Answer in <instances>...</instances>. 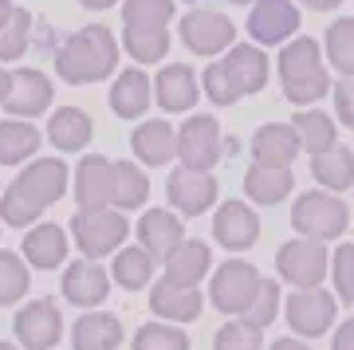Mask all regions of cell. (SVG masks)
Returning a JSON list of instances; mask_svg holds the SVG:
<instances>
[{
  "label": "cell",
  "instance_id": "obj_1",
  "mask_svg": "<svg viewBox=\"0 0 354 350\" xmlns=\"http://www.w3.org/2000/svg\"><path fill=\"white\" fill-rule=\"evenodd\" d=\"M67 185H71V169L59 158H39V162H32L12 185L4 189V197H0L4 225H12V228L36 225V217L64 197Z\"/></svg>",
  "mask_w": 354,
  "mask_h": 350
},
{
  "label": "cell",
  "instance_id": "obj_2",
  "mask_svg": "<svg viewBox=\"0 0 354 350\" xmlns=\"http://www.w3.org/2000/svg\"><path fill=\"white\" fill-rule=\"evenodd\" d=\"M264 83H268V55L260 44H232L225 51V59L209 63V71L201 75V87L213 99V107H232L244 95L264 91Z\"/></svg>",
  "mask_w": 354,
  "mask_h": 350
},
{
  "label": "cell",
  "instance_id": "obj_3",
  "mask_svg": "<svg viewBox=\"0 0 354 350\" xmlns=\"http://www.w3.org/2000/svg\"><path fill=\"white\" fill-rule=\"evenodd\" d=\"M118 67V39L111 28L87 24L55 51V71L64 83L83 87V83H99V79L114 75Z\"/></svg>",
  "mask_w": 354,
  "mask_h": 350
},
{
  "label": "cell",
  "instance_id": "obj_4",
  "mask_svg": "<svg viewBox=\"0 0 354 350\" xmlns=\"http://www.w3.org/2000/svg\"><path fill=\"white\" fill-rule=\"evenodd\" d=\"M279 83H283V99L295 107H315L330 91L323 48L311 36H299L279 48Z\"/></svg>",
  "mask_w": 354,
  "mask_h": 350
},
{
  "label": "cell",
  "instance_id": "obj_5",
  "mask_svg": "<svg viewBox=\"0 0 354 350\" xmlns=\"http://www.w3.org/2000/svg\"><path fill=\"white\" fill-rule=\"evenodd\" d=\"M351 225V209L346 201H339V193L330 189H307L299 193V201L291 205V228L299 237H315V240H339Z\"/></svg>",
  "mask_w": 354,
  "mask_h": 350
},
{
  "label": "cell",
  "instance_id": "obj_6",
  "mask_svg": "<svg viewBox=\"0 0 354 350\" xmlns=\"http://www.w3.org/2000/svg\"><path fill=\"white\" fill-rule=\"evenodd\" d=\"M71 237L87 260H99V256H111V252L122 248V240L130 237V225L111 205L106 209H79L71 217Z\"/></svg>",
  "mask_w": 354,
  "mask_h": 350
},
{
  "label": "cell",
  "instance_id": "obj_7",
  "mask_svg": "<svg viewBox=\"0 0 354 350\" xmlns=\"http://www.w3.org/2000/svg\"><path fill=\"white\" fill-rule=\"evenodd\" d=\"M330 256L323 248V240L315 237H295L276 252V272L279 279H288L295 288H319L327 279Z\"/></svg>",
  "mask_w": 354,
  "mask_h": 350
},
{
  "label": "cell",
  "instance_id": "obj_8",
  "mask_svg": "<svg viewBox=\"0 0 354 350\" xmlns=\"http://www.w3.org/2000/svg\"><path fill=\"white\" fill-rule=\"evenodd\" d=\"M181 44L193 51V55H225L232 44H236V24L228 20L225 12H213V8H193V12L181 16Z\"/></svg>",
  "mask_w": 354,
  "mask_h": 350
},
{
  "label": "cell",
  "instance_id": "obj_9",
  "mask_svg": "<svg viewBox=\"0 0 354 350\" xmlns=\"http://www.w3.org/2000/svg\"><path fill=\"white\" fill-rule=\"evenodd\" d=\"M260 268L256 264H244V260H225L221 268L213 272V288H209V300H213L216 311L225 315H244V307L256 300L260 291Z\"/></svg>",
  "mask_w": 354,
  "mask_h": 350
},
{
  "label": "cell",
  "instance_id": "obj_10",
  "mask_svg": "<svg viewBox=\"0 0 354 350\" xmlns=\"http://www.w3.org/2000/svg\"><path fill=\"white\" fill-rule=\"evenodd\" d=\"M177 158L185 169H213L221 158V122L213 114H189L177 130Z\"/></svg>",
  "mask_w": 354,
  "mask_h": 350
},
{
  "label": "cell",
  "instance_id": "obj_11",
  "mask_svg": "<svg viewBox=\"0 0 354 350\" xmlns=\"http://www.w3.org/2000/svg\"><path fill=\"white\" fill-rule=\"evenodd\" d=\"M12 331L24 350H51L59 342V335H64V315H59V307L51 300H32L16 311Z\"/></svg>",
  "mask_w": 354,
  "mask_h": 350
},
{
  "label": "cell",
  "instance_id": "obj_12",
  "mask_svg": "<svg viewBox=\"0 0 354 350\" xmlns=\"http://www.w3.org/2000/svg\"><path fill=\"white\" fill-rule=\"evenodd\" d=\"M335 311H339V303L323 288H295V295H288V323L295 335H327L335 323Z\"/></svg>",
  "mask_w": 354,
  "mask_h": 350
},
{
  "label": "cell",
  "instance_id": "obj_13",
  "mask_svg": "<svg viewBox=\"0 0 354 350\" xmlns=\"http://www.w3.org/2000/svg\"><path fill=\"white\" fill-rule=\"evenodd\" d=\"M299 32V8L291 0H252V12H248V36L264 48L288 44Z\"/></svg>",
  "mask_w": 354,
  "mask_h": 350
},
{
  "label": "cell",
  "instance_id": "obj_14",
  "mask_svg": "<svg viewBox=\"0 0 354 350\" xmlns=\"http://www.w3.org/2000/svg\"><path fill=\"white\" fill-rule=\"evenodd\" d=\"M165 193H169V205L174 213L181 217H201L213 209L216 201V177L209 169H174L169 181H165Z\"/></svg>",
  "mask_w": 354,
  "mask_h": 350
},
{
  "label": "cell",
  "instance_id": "obj_15",
  "mask_svg": "<svg viewBox=\"0 0 354 350\" xmlns=\"http://www.w3.org/2000/svg\"><path fill=\"white\" fill-rule=\"evenodd\" d=\"M213 240L228 252H244L260 240V217L244 201H225L213 217Z\"/></svg>",
  "mask_w": 354,
  "mask_h": 350
},
{
  "label": "cell",
  "instance_id": "obj_16",
  "mask_svg": "<svg viewBox=\"0 0 354 350\" xmlns=\"http://www.w3.org/2000/svg\"><path fill=\"white\" fill-rule=\"evenodd\" d=\"M201 307H205L201 291L189 288V284H177L169 275L150 288V311L158 319H165V323H193L201 315Z\"/></svg>",
  "mask_w": 354,
  "mask_h": 350
},
{
  "label": "cell",
  "instance_id": "obj_17",
  "mask_svg": "<svg viewBox=\"0 0 354 350\" xmlns=\"http://www.w3.org/2000/svg\"><path fill=\"white\" fill-rule=\"evenodd\" d=\"M4 111L12 114V118H36L51 107V83L44 71L36 67H24V71H12V87L0 102Z\"/></svg>",
  "mask_w": 354,
  "mask_h": 350
},
{
  "label": "cell",
  "instance_id": "obj_18",
  "mask_svg": "<svg viewBox=\"0 0 354 350\" xmlns=\"http://www.w3.org/2000/svg\"><path fill=\"white\" fill-rule=\"evenodd\" d=\"M153 95H158V107L169 114H185L197 107V95H201V83H197V71L185 67V63H169L158 71L153 79Z\"/></svg>",
  "mask_w": 354,
  "mask_h": 350
},
{
  "label": "cell",
  "instance_id": "obj_19",
  "mask_svg": "<svg viewBox=\"0 0 354 350\" xmlns=\"http://www.w3.org/2000/svg\"><path fill=\"white\" fill-rule=\"evenodd\" d=\"M138 240L142 248L150 252L153 260H165L169 252L185 240V228H181V217L169 213V209H150V213H142L138 221Z\"/></svg>",
  "mask_w": 354,
  "mask_h": 350
},
{
  "label": "cell",
  "instance_id": "obj_20",
  "mask_svg": "<svg viewBox=\"0 0 354 350\" xmlns=\"http://www.w3.org/2000/svg\"><path fill=\"white\" fill-rule=\"evenodd\" d=\"M75 201L79 209H106L111 205V162L102 154H87L75 165Z\"/></svg>",
  "mask_w": 354,
  "mask_h": 350
},
{
  "label": "cell",
  "instance_id": "obj_21",
  "mask_svg": "<svg viewBox=\"0 0 354 350\" xmlns=\"http://www.w3.org/2000/svg\"><path fill=\"white\" fill-rule=\"evenodd\" d=\"M64 295L75 307H99L111 295V279H106V272H102L99 264L83 256L79 264H71L64 272Z\"/></svg>",
  "mask_w": 354,
  "mask_h": 350
},
{
  "label": "cell",
  "instance_id": "obj_22",
  "mask_svg": "<svg viewBox=\"0 0 354 350\" xmlns=\"http://www.w3.org/2000/svg\"><path fill=\"white\" fill-rule=\"evenodd\" d=\"M295 154H299V134L291 122H264L252 134V162L291 165Z\"/></svg>",
  "mask_w": 354,
  "mask_h": 350
},
{
  "label": "cell",
  "instance_id": "obj_23",
  "mask_svg": "<svg viewBox=\"0 0 354 350\" xmlns=\"http://www.w3.org/2000/svg\"><path fill=\"white\" fill-rule=\"evenodd\" d=\"M295 189V174L291 165H268V162H252V169L244 174V193L260 205H279L291 197Z\"/></svg>",
  "mask_w": 354,
  "mask_h": 350
},
{
  "label": "cell",
  "instance_id": "obj_24",
  "mask_svg": "<svg viewBox=\"0 0 354 350\" xmlns=\"http://www.w3.org/2000/svg\"><path fill=\"white\" fill-rule=\"evenodd\" d=\"M130 146H134V158L142 165H165L177 158V130L162 118H153V122H142L130 134Z\"/></svg>",
  "mask_w": 354,
  "mask_h": 350
},
{
  "label": "cell",
  "instance_id": "obj_25",
  "mask_svg": "<svg viewBox=\"0 0 354 350\" xmlns=\"http://www.w3.org/2000/svg\"><path fill=\"white\" fill-rule=\"evenodd\" d=\"M162 264H165V275H169V279L197 288L205 275L213 272V252H209L205 240H181V244H177Z\"/></svg>",
  "mask_w": 354,
  "mask_h": 350
},
{
  "label": "cell",
  "instance_id": "obj_26",
  "mask_svg": "<svg viewBox=\"0 0 354 350\" xmlns=\"http://www.w3.org/2000/svg\"><path fill=\"white\" fill-rule=\"evenodd\" d=\"M111 111L118 118H142V114L150 111V79L142 75L138 67H127V71H118L111 87Z\"/></svg>",
  "mask_w": 354,
  "mask_h": 350
},
{
  "label": "cell",
  "instance_id": "obj_27",
  "mask_svg": "<svg viewBox=\"0 0 354 350\" xmlns=\"http://www.w3.org/2000/svg\"><path fill=\"white\" fill-rule=\"evenodd\" d=\"M146 197H150V177L134 162H111V209L127 213L146 205Z\"/></svg>",
  "mask_w": 354,
  "mask_h": 350
},
{
  "label": "cell",
  "instance_id": "obj_28",
  "mask_svg": "<svg viewBox=\"0 0 354 350\" xmlns=\"http://www.w3.org/2000/svg\"><path fill=\"white\" fill-rule=\"evenodd\" d=\"M71 342H75V350H114L122 342V323H118V315L87 311L71 331Z\"/></svg>",
  "mask_w": 354,
  "mask_h": 350
},
{
  "label": "cell",
  "instance_id": "obj_29",
  "mask_svg": "<svg viewBox=\"0 0 354 350\" xmlns=\"http://www.w3.org/2000/svg\"><path fill=\"white\" fill-rule=\"evenodd\" d=\"M311 174H315V181L323 189H330V193H346V189L354 185V154L335 142L330 150L311 154Z\"/></svg>",
  "mask_w": 354,
  "mask_h": 350
},
{
  "label": "cell",
  "instance_id": "obj_30",
  "mask_svg": "<svg viewBox=\"0 0 354 350\" xmlns=\"http://www.w3.org/2000/svg\"><path fill=\"white\" fill-rule=\"evenodd\" d=\"M24 256H28V264H36L44 272L59 268L67 260V232L59 225H36L24 237Z\"/></svg>",
  "mask_w": 354,
  "mask_h": 350
},
{
  "label": "cell",
  "instance_id": "obj_31",
  "mask_svg": "<svg viewBox=\"0 0 354 350\" xmlns=\"http://www.w3.org/2000/svg\"><path fill=\"white\" fill-rule=\"evenodd\" d=\"M91 130H95V122H91L79 107H59V111L48 118V138L67 154L83 150V146L91 142Z\"/></svg>",
  "mask_w": 354,
  "mask_h": 350
},
{
  "label": "cell",
  "instance_id": "obj_32",
  "mask_svg": "<svg viewBox=\"0 0 354 350\" xmlns=\"http://www.w3.org/2000/svg\"><path fill=\"white\" fill-rule=\"evenodd\" d=\"M291 126H295V134H299V150H307V154H323V150H330V146L339 142V134H335V118H330L327 111H311V107H304V111L291 118Z\"/></svg>",
  "mask_w": 354,
  "mask_h": 350
},
{
  "label": "cell",
  "instance_id": "obj_33",
  "mask_svg": "<svg viewBox=\"0 0 354 350\" xmlns=\"http://www.w3.org/2000/svg\"><path fill=\"white\" fill-rule=\"evenodd\" d=\"M122 48L130 51V59L158 63V59H165V51H169V32H165L162 24H127Z\"/></svg>",
  "mask_w": 354,
  "mask_h": 350
},
{
  "label": "cell",
  "instance_id": "obj_34",
  "mask_svg": "<svg viewBox=\"0 0 354 350\" xmlns=\"http://www.w3.org/2000/svg\"><path fill=\"white\" fill-rule=\"evenodd\" d=\"M39 130L36 126H28L24 118H8V122H0V165H16L32 158L39 150Z\"/></svg>",
  "mask_w": 354,
  "mask_h": 350
},
{
  "label": "cell",
  "instance_id": "obj_35",
  "mask_svg": "<svg viewBox=\"0 0 354 350\" xmlns=\"http://www.w3.org/2000/svg\"><path fill=\"white\" fill-rule=\"evenodd\" d=\"M153 268H158V260H153L146 248H118L114 252V279H118V288L127 291H142L150 288V275Z\"/></svg>",
  "mask_w": 354,
  "mask_h": 350
},
{
  "label": "cell",
  "instance_id": "obj_36",
  "mask_svg": "<svg viewBox=\"0 0 354 350\" xmlns=\"http://www.w3.org/2000/svg\"><path fill=\"white\" fill-rule=\"evenodd\" d=\"M327 59L339 75H354V16H339L327 28Z\"/></svg>",
  "mask_w": 354,
  "mask_h": 350
},
{
  "label": "cell",
  "instance_id": "obj_37",
  "mask_svg": "<svg viewBox=\"0 0 354 350\" xmlns=\"http://www.w3.org/2000/svg\"><path fill=\"white\" fill-rule=\"evenodd\" d=\"M28 284H32V275H28L24 260L16 252H0V307H12L16 300H24Z\"/></svg>",
  "mask_w": 354,
  "mask_h": 350
},
{
  "label": "cell",
  "instance_id": "obj_38",
  "mask_svg": "<svg viewBox=\"0 0 354 350\" xmlns=\"http://www.w3.org/2000/svg\"><path fill=\"white\" fill-rule=\"evenodd\" d=\"M28 36H32V16L24 8H12L8 20L0 24V59H20L28 48Z\"/></svg>",
  "mask_w": 354,
  "mask_h": 350
},
{
  "label": "cell",
  "instance_id": "obj_39",
  "mask_svg": "<svg viewBox=\"0 0 354 350\" xmlns=\"http://www.w3.org/2000/svg\"><path fill=\"white\" fill-rule=\"evenodd\" d=\"M279 295H283V291H279L276 279H260V291H256V300L244 307L241 319L244 323H252V326H260V331L272 326L276 323V311H279Z\"/></svg>",
  "mask_w": 354,
  "mask_h": 350
},
{
  "label": "cell",
  "instance_id": "obj_40",
  "mask_svg": "<svg viewBox=\"0 0 354 350\" xmlns=\"http://www.w3.org/2000/svg\"><path fill=\"white\" fill-rule=\"evenodd\" d=\"M213 350H264V331L244 319H232L216 331V342Z\"/></svg>",
  "mask_w": 354,
  "mask_h": 350
},
{
  "label": "cell",
  "instance_id": "obj_41",
  "mask_svg": "<svg viewBox=\"0 0 354 350\" xmlns=\"http://www.w3.org/2000/svg\"><path fill=\"white\" fill-rule=\"evenodd\" d=\"M134 350H189V335L165 323H146L134 335Z\"/></svg>",
  "mask_w": 354,
  "mask_h": 350
},
{
  "label": "cell",
  "instance_id": "obj_42",
  "mask_svg": "<svg viewBox=\"0 0 354 350\" xmlns=\"http://www.w3.org/2000/svg\"><path fill=\"white\" fill-rule=\"evenodd\" d=\"M177 12L174 0H127L122 4V24H169Z\"/></svg>",
  "mask_w": 354,
  "mask_h": 350
},
{
  "label": "cell",
  "instance_id": "obj_43",
  "mask_svg": "<svg viewBox=\"0 0 354 350\" xmlns=\"http://www.w3.org/2000/svg\"><path fill=\"white\" fill-rule=\"evenodd\" d=\"M327 275L335 279V295H339L342 303H354V240H346V244L335 248Z\"/></svg>",
  "mask_w": 354,
  "mask_h": 350
},
{
  "label": "cell",
  "instance_id": "obj_44",
  "mask_svg": "<svg viewBox=\"0 0 354 350\" xmlns=\"http://www.w3.org/2000/svg\"><path fill=\"white\" fill-rule=\"evenodd\" d=\"M335 114H339L342 126L354 130V75H342L339 87H335Z\"/></svg>",
  "mask_w": 354,
  "mask_h": 350
},
{
  "label": "cell",
  "instance_id": "obj_45",
  "mask_svg": "<svg viewBox=\"0 0 354 350\" xmlns=\"http://www.w3.org/2000/svg\"><path fill=\"white\" fill-rule=\"evenodd\" d=\"M330 350H354V319L339 326V335L330 338Z\"/></svg>",
  "mask_w": 354,
  "mask_h": 350
},
{
  "label": "cell",
  "instance_id": "obj_46",
  "mask_svg": "<svg viewBox=\"0 0 354 350\" xmlns=\"http://www.w3.org/2000/svg\"><path fill=\"white\" fill-rule=\"evenodd\" d=\"M268 350H311V347H304L299 338H276V342H272Z\"/></svg>",
  "mask_w": 354,
  "mask_h": 350
},
{
  "label": "cell",
  "instance_id": "obj_47",
  "mask_svg": "<svg viewBox=\"0 0 354 350\" xmlns=\"http://www.w3.org/2000/svg\"><path fill=\"white\" fill-rule=\"evenodd\" d=\"M299 4H307V8H315V12H330V8H339L342 0H299Z\"/></svg>",
  "mask_w": 354,
  "mask_h": 350
},
{
  "label": "cell",
  "instance_id": "obj_48",
  "mask_svg": "<svg viewBox=\"0 0 354 350\" xmlns=\"http://www.w3.org/2000/svg\"><path fill=\"white\" fill-rule=\"evenodd\" d=\"M79 4H83V8H95V12H102V8H114L118 0H79Z\"/></svg>",
  "mask_w": 354,
  "mask_h": 350
},
{
  "label": "cell",
  "instance_id": "obj_49",
  "mask_svg": "<svg viewBox=\"0 0 354 350\" xmlns=\"http://www.w3.org/2000/svg\"><path fill=\"white\" fill-rule=\"evenodd\" d=\"M8 87H12V71H4V67H0V102H4Z\"/></svg>",
  "mask_w": 354,
  "mask_h": 350
},
{
  "label": "cell",
  "instance_id": "obj_50",
  "mask_svg": "<svg viewBox=\"0 0 354 350\" xmlns=\"http://www.w3.org/2000/svg\"><path fill=\"white\" fill-rule=\"evenodd\" d=\"M8 12H12V0H0V24L8 20Z\"/></svg>",
  "mask_w": 354,
  "mask_h": 350
},
{
  "label": "cell",
  "instance_id": "obj_51",
  "mask_svg": "<svg viewBox=\"0 0 354 350\" xmlns=\"http://www.w3.org/2000/svg\"><path fill=\"white\" fill-rule=\"evenodd\" d=\"M0 350H16V347H12V342H0Z\"/></svg>",
  "mask_w": 354,
  "mask_h": 350
}]
</instances>
